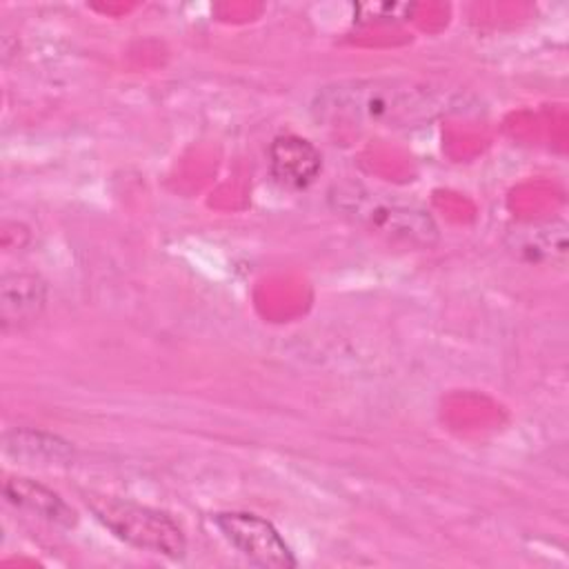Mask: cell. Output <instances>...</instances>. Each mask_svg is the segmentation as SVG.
Here are the masks:
<instances>
[{"instance_id":"ba28073f","label":"cell","mask_w":569,"mask_h":569,"mask_svg":"<svg viewBox=\"0 0 569 569\" xmlns=\"http://www.w3.org/2000/svg\"><path fill=\"white\" fill-rule=\"evenodd\" d=\"M2 449L9 458L27 465H69L73 460V447L60 436L40 429H11L4 433Z\"/></svg>"},{"instance_id":"7a4b0ae2","label":"cell","mask_w":569,"mask_h":569,"mask_svg":"<svg viewBox=\"0 0 569 569\" xmlns=\"http://www.w3.org/2000/svg\"><path fill=\"white\" fill-rule=\"evenodd\" d=\"M329 200L338 213L387 240L409 247H431L438 240V227L425 209L360 182L336 184Z\"/></svg>"},{"instance_id":"277c9868","label":"cell","mask_w":569,"mask_h":569,"mask_svg":"<svg viewBox=\"0 0 569 569\" xmlns=\"http://www.w3.org/2000/svg\"><path fill=\"white\" fill-rule=\"evenodd\" d=\"M216 525L249 562L273 569L296 565L291 549L269 520L247 511H224L216 516Z\"/></svg>"},{"instance_id":"5b68a950","label":"cell","mask_w":569,"mask_h":569,"mask_svg":"<svg viewBox=\"0 0 569 569\" xmlns=\"http://www.w3.org/2000/svg\"><path fill=\"white\" fill-rule=\"evenodd\" d=\"M47 305V284L29 271L4 273L0 280V322L2 329H22L31 325Z\"/></svg>"},{"instance_id":"52a82bcc","label":"cell","mask_w":569,"mask_h":569,"mask_svg":"<svg viewBox=\"0 0 569 569\" xmlns=\"http://www.w3.org/2000/svg\"><path fill=\"white\" fill-rule=\"evenodd\" d=\"M2 493L9 505L16 509L40 518L56 527H73L78 522V513L60 498L53 489L22 476H11L2 482Z\"/></svg>"},{"instance_id":"3957f363","label":"cell","mask_w":569,"mask_h":569,"mask_svg":"<svg viewBox=\"0 0 569 569\" xmlns=\"http://www.w3.org/2000/svg\"><path fill=\"white\" fill-rule=\"evenodd\" d=\"M87 505L116 538L136 549L167 558H182L187 551L182 529L164 511L109 496H87Z\"/></svg>"},{"instance_id":"6da1fadb","label":"cell","mask_w":569,"mask_h":569,"mask_svg":"<svg viewBox=\"0 0 569 569\" xmlns=\"http://www.w3.org/2000/svg\"><path fill=\"white\" fill-rule=\"evenodd\" d=\"M316 109L327 118L360 127H407L431 118L436 102L422 87L376 78L327 87Z\"/></svg>"},{"instance_id":"8992f818","label":"cell","mask_w":569,"mask_h":569,"mask_svg":"<svg viewBox=\"0 0 569 569\" xmlns=\"http://www.w3.org/2000/svg\"><path fill=\"white\" fill-rule=\"evenodd\" d=\"M269 169L280 184L305 189L318 178L322 156L313 142L300 136H280L269 147Z\"/></svg>"}]
</instances>
